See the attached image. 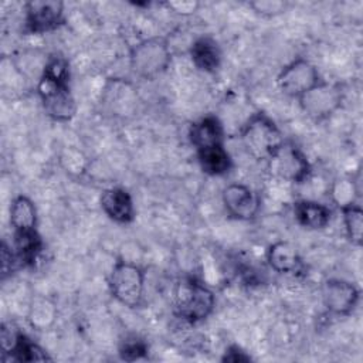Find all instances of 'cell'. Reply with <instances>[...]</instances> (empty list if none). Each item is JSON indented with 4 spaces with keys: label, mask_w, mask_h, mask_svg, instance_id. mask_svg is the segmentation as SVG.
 Wrapping results in <instances>:
<instances>
[{
    "label": "cell",
    "mask_w": 363,
    "mask_h": 363,
    "mask_svg": "<svg viewBox=\"0 0 363 363\" xmlns=\"http://www.w3.org/2000/svg\"><path fill=\"white\" fill-rule=\"evenodd\" d=\"M60 162L65 172L75 176L84 173L86 167L85 156L82 155L81 150H77L74 147H65L60 156Z\"/></svg>",
    "instance_id": "obj_24"
},
{
    "label": "cell",
    "mask_w": 363,
    "mask_h": 363,
    "mask_svg": "<svg viewBox=\"0 0 363 363\" xmlns=\"http://www.w3.org/2000/svg\"><path fill=\"white\" fill-rule=\"evenodd\" d=\"M64 3L58 0H31L24 4V31L44 34L62 26Z\"/></svg>",
    "instance_id": "obj_8"
},
{
    "label": "cell",
    "mask_w": 363,
    "mask_h": 363,
    "mask_svg": "<svg viewBox=\"0 0 363 363\" xmlns=\"http://www.w3.org/2000/svg\"><path fill=\"white\" fill-rule=\"evenodd\" d=\"M0 345L3 356L9 354L10 360L16 362H45L51 360V356L40 345L33 342L27 335L21 332H13L4 323L1 325Z\"/></svg>",
    "instance_id": "obj_10"
},
{
    "label": "cell",
    "mask_w": 363,
    "mask_h": 363,
    "mask_svg": "<svg viewBox=\"0 0 363 363\" xmlns=\"http://www.w3.org/2000/svg\"><path fill=\"white\" fill-rule=\"evenodd\" d=\"M343 91L340 85L320 81L308 92H305L299 101V106L303 113L315 122H322L330 118L343 104Z\"/></svg>",
    "instance_id": "obj_6"
},
{
    "label": "cell",
    "mask_w": 363,
    "mask_h": 363,
    "mask_svg": "<svg viewBox=\"0 0 363 363\" xmlns=\"http://www.w3.org/2000/svg\"><path fill=\"white\" fill-rule=\"evenodd\" d=\"M190 143L196 150L224 143V128L214 115H207L194 122L189 129Z\"/></svg>",
    "instance_id": "obj_14"
},
{
    "label": "cell",
    "mask_w": 363,
    "mask_h": 363,
    "mask_svg": "<svg viewBox=\"0 0 363 363\" xmlns=\"http://www.w3.org/2000/svg\"><path fill=\"white\" fill-rule=\"evenodd\" d=\"M111 295L123 306L138 308L143 302L145 294V272L129 261L118 259L108 277Z\"/></svg>",
    "instance_id": "obj_5"
},
{
    "label": "cell",
    "mask_w": 363,
    "mask_h": 363,
    "mask_svg": "<svg viewBox=\"0 0 363 363\" xmlns=\"http://www.w3.org/2000/svg\"><path fill=\"white\" fill-rule=\"evenodd\" d=\"M250 7L261 16L274 17V16L282 14L286 10L288 4L279 0H257V1H251Z\"/></svg>",
    "instance_id": "obj_26"
},
{
    "label": "cell",
    "mask_w": 363,
    "mask_h": 363,
    "mask_svg": "<svg viewBox=\"0 0 363 363\" xmlns=\"http://www.w3.org/2000/svg\"><path fill=\"white\" fill-rule=\"evenodd\" d=\"M1 279L4 281L7 277H10L16 268L21 267L13 247H9L6 241L1 242Z\"/></svg>",
    "instance_id": "obj_27"
},
{
    "label": "cell",
    "mask_w": 363,
    "mask_h": 363,
    "mask_svg": "<svg viewBox=\"0 0 363 363\" xmlns=\"http://www.w3.org/2000/svg\"><path fill=\"white\" fill-rule=\"evenodd\" d=\"M345 230L347 238L354 245H362V234H363V211L357 203L347 204L340 208Z\"/></svg>",
    "instance_id": "obj_22"
},
{
    "label": "cell",
    "mask_w": 363,
    "mask_h": 363,
    "mask_svg": "<svg viewBox=\"0 0 363 363\" xmlns=\"http://www.w3.org/2000/svg\"><path fill=\"white\" fill-rule=\"evenodd\" d=\"M245 150L257 160L268 162L285 143L278 125L264 112L252 113L241 129Z\"/></svg>",
    "instance_id": "obj_3"
},
{
    "label": "cell",
    "mask_w": 363,
    "mask_h": 363,
    "mask_svg": "<svg viewBox=\"0 0 363 363\" xmlns=\"http://www.w3.org/2000/svg\"><path fill=\"white\" fill-rule=\"evenodd\" d=\"M57 318V306L55 303L45 298L37 296L31 301L28 308V323L37 330H45L55 322Z\"/></svg>",
    "instance_id": "obj_21"
},
{
    "label": "cell",
    "mask_w": 363,
    "mask_h": 363,
    "mask_svg": "<svg viewBox=\"0 0 363 363\" xmlns=\"http://www.w3.org/2000/svg\"><path fill=\"white\" fill-rule=\"evenodd\" d=\"M167 9L179 16H190L197 11L200 3L196 0H179V1H167Z\"/></svg>",
    "instance_id": "obj_28"
},
{
    "label": "cell",
    "mask_w": 363,
    "mask_h": 363,
    "mask_svg": "<svg viewBox=\"0 0 363 363\" xmlns=\"http://www.w3.org/2000/svg\"><path fill=\"white\" fill-rule=\"evenodd\" d=\"M294 217L303 228L322 230L330 221V210L313 200H298L294 203Z\"/></svg>",
    "instance_id": "obj_16"
},
{
    "label": "cell",
    "mask_w": 363,
    "mask_h": 363,
    "mask_svg": "<svg viewBox=\"0 0 363 363\" xmlns=\"http://www.w3.org/2000/svg\"><path fill=\"white\" fill-rule=\"evenodd\" d=\"M172 62V51L166 38L150 37L135 44L129 52L132 71L145 79H153L163 74Z\"/></svg>",
    "instance_id": "obj_4"
},
{
    "label": "cell",
    "mask_w": 363,
    "mask_h": 363,
    "mask_svg": "<svg viewBox=\"0 0 363 363\" xmlns=\"http://www.w3.org/2000/svg\"><path fill=\"white\" fill-rule=\"evenodd\" d=\"M322 298L326 309L330 313L346 316L356 308L360 292L357 286L349 281L330 278L323 284Z\"/></svg>",
    "instance_id": "obj_11"
},
{
    "label": "cell",
    "mask_w": 363,
    "mask_h": 363,
    "mask_svg": "<svg viewBox=\"0 0 363 363\" xmlns=\"http://www.w3.org/2000/svg\"><path fill=\"white\" fill-rule=\"evenodd\" d=\"M322 81L318 68L306 58H295L277 75L279 91L291 98H301L305 92Z\"/></svg>",
    "instance_id": "obj_7"
},
{
    "label": "cell",
    "mask_w": 363,
    "mask_h": 363,
    "mask_svg": "<svg viewBox=\"0 0 363 363\" xmlns=\"http://www.w3.org/2000/svg\"><path fill=\"white\" fill-rule=\"evenodd\" d=\"M250 360H251V356L247 354L238 345H230L221 357V362H231V363L250 362Z\"/></svg>",
    "instance_id": "obj_29"
},
{
    "label": "cell",
    "mask_w": 363,
    "mask_h": 363,
    "mask_svg": "<svg viewBox=\"0 0 363 363\" xmlns=\"http://www.w3.org/2000/svg\"><path fill=\"white\" fill-rule=\"evenodd\" d=\"M357 193V189L353 183V180L349 179H340L336 180L332 186V199L333 201L342 208L347 204L354 203V196Z\"/></svg>",
    "instance_id": "obj_23"
},
{
    "label": "cell",
    "mask_w": 363,
    "mask_h": 363,
    "mask_svg": "<svg viewBox=\"0 0 363 363\" xmlns=\"http://www.w3.org/2000/svg\"><path fill=\"white\" fill-rule=\"evenodd\" d=\"M13 250L21 267H31L38 259L43 250V241L37 230L18 231L13 234Z\"/></svg>",
    "instance_id": "obj_20"
},
{
    "label": "cell",
    "mask_w": 363,
    "mask_h": 363,
    "mask_svg": "<svg viewBox=\"0 0 363 363\" xmlns=\"http://www.w3.org/2000/svg\"><path fill=\"white\" fill-rule=\"evenodd\" d=\"M99 204L102 211L115 223L129 224L135 220V206L132 196L122 187L105 189L101 193Z\"/></svg>",
    "instance_id": "obj_13"
},
{
    "label": "cell",
    "mask_w": 363,
    "mask_h": 363,
    "mask_svg": "<svg viewBox=\"0 0 363 363\" xmlns=\"http://www.w3.org/2000/svg\"><path fill=\"white\" fill-rule=\"evenodd\" d=\"M190 58L197 69L216 72L221 65V50L211 37H200L190 47Z\"/></svg>",
    "instance_id": "obj_17"
},
{
    "label": "cell",
    "mask_w": 363,
    "mask_h": 363,
    "mask_svg": "<svg viewBox=\"0 0 363 363\" xmlns=\"http://www.w3.org/2000/svg\"><path fill=\"white\" fill-rule=\"evenodd\" d=\"M10 224L13 233L37 230V210L33 200L24 194H18L10 204Z\"/></svg>",
    "instance_id": "obj_19"
},
{
    "label": "cell",
    "mask_w": 363,
    "mask_h": 363,
    "mask_svg": "<svg viewBox=\"0 0 363 363\" xmlns=\"http://www.w3.org/2000/svg\"><path fill=\"white\" fill-rule=\"evenodd\" d=\"M223 204L231 218L240 221L252 220L259 208V201L255 193L242 183H231L223 189Z\"/></svg>",
    "instance_id": "obj_12"
},
{
    "label": "cell",
    "mask_w": 363,
    "mask_h": 363,
    "mask_svg": "<svg viewBox=\"0 0 363 363\" xmlns=\"http://www.w3.org/2000/svg\"><path fill=\"white\" fill-rule=\"evenodd\" d=\"M174 315L189 325L206 320L214 311L216 296L196 277L180 278L173 288Z\"/></svg>",
    "instance_id": "obj_2"
},
{
    "label": "cell",
    "mask_w": 363,
    "mask_h": 363,
    "mask_svg": "<svg viewBox=\"0 0 363 363\" xmlns=\"http://www.w3.org/2000/svg\"><path fill=\"white\" fill-rule=\"evenodd\" d=\"M200 169L208 176H223L233 167V159L223 145H214L196 150Z\"/></svg>",
    "instance_id": "obj_18"
},
{
    "label": "cell",
    "mask_w": 363,
    "mask_h": 363,
    "mask_svg": "<svg viewBox=\"0 0 363 363\" xmlns=\"http://www.w3.org/2000/svg\"><path fill=\"white\" fill-rule=\"evenodd\" d=\"M267 261L278 274H296L302 268L296 248L288 241H275L267 250Z\"/></svg>",
    "instance_id": "obj_15"
},
{
    "label": "cell",
    "mask_w": 363,
    "mask_h": 363,
    "mask_svg": "<svg viewBox=\"0 0 363 363\" xmlns=\"http://www.w3.org/2000/svg\"><path fill=\"white\" fill-rule=\"evenodd\" d=\"M268 166L272 174L292 183H302L311 174V163L305 153L286 142L268 160Z\"/></svg>",
    "instance_id": "obj_9"
},
{
    "label": "cell",
    "mask_w": 363,
    "mask_h": 363,
    "mask_svg": "<svg viewBox=\"0 0 363 363\" xmlns=\"http://www.w3.org/2000/svg\"><path fill=\"white\" fill-rule=\"evenodd\" d=\"M146 354H147V346L143 340H139V339L125 340L119 349L121 359H123L126 362H135V360L145 359Z\"/></svg>",
    "instance_id": "obj_25"
},
{
    "label": "cell",
    "mask_w": 363,
    "mask_h": 363,
    "mask_svg": "<svg viewBox=\"0 0 363 363\" xmlns=\"http://www.w3.org/2000/svg\"><path fill=\"white\" fill-rule=\"evenodd\" d=\"M38 96L45 113L57 122H68L77 113V102L69 89V65L62 57L50 58L38 79Z\"/></svg>",
    "instance_id": "obj_1"
}]
</instances>
